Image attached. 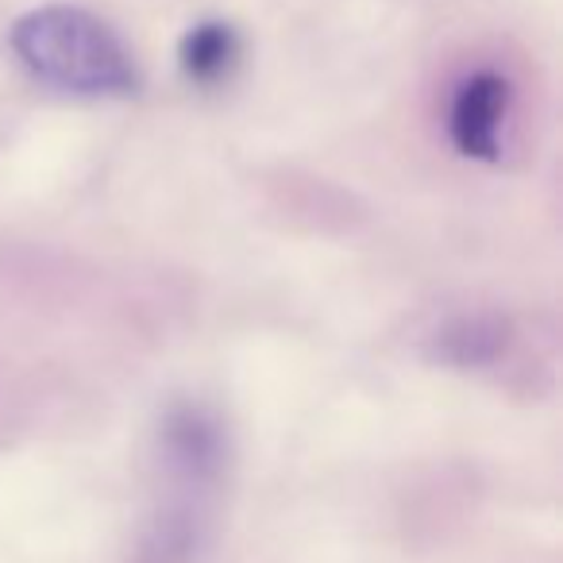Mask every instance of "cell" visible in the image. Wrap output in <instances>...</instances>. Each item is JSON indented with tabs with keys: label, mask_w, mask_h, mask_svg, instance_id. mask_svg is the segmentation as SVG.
Segmentation results:
<instances>
[{
	"label": "cell",
	"mask_w": 563,
	"mask_h": 563,
	"mask_svg": "<svg viewBox=\"0 0 563 563\" xmlns=\"http://www.w3.org/2000/svg\"><path fill=\"white\" fill-rule=\"evenodd\" d=\"M12 51L32 78L74 97L140 93V66L101 16L74 4H43L12 24Z\"/></svg>",
	"instance_id": "6da1fadb"
},
{
	"label": "cell",
	"mask_w": 563,
	"mask_h": 563,
	"mask_svg": "<svg viewBox=\"0 0 563 563\" xmlns=\"http://www.w3.org/2000/svg\"><path fill=\"white\" fill-rule=\"evenodd\" d=\"M509 104H514V86L498 70H478L463 78L452 93V109H448V135H452L455 151L494 163L501 151Z\"/></svg>",
	"instance_id": "7a4b0ae2"
},
{
	"label": "cell",
	"mask_w": 563,
	"mask_h": 563,
	"mask_svg": "<svg viewBox=\"0 0 563 563\" xmlns=\"http://www.w3.org/2000/svg\"><path fill=\"white\" fill-rule=\"evenodd\" d=\"M240 63V35L224 20L194 24L178 43V66L194 86H217Z\"/></svg>",
	"instance_id": "3957f363"
},
{
	"label": "cell",
	"mask_w": 563,
	"mask_h": 563,
	"mask_svg": "<svg viewBox=\"0 0 563 563\" xmlns=\"http://www.w3.org/2000/svg\"><path fill=\"white\" fill-rule=\"evenodd\" d=\"M506 347V321L498 317H452L432 332V360L452 367H486Z\"/></svg>",
	"instance_id": "277c9868"
}]
</instances>
